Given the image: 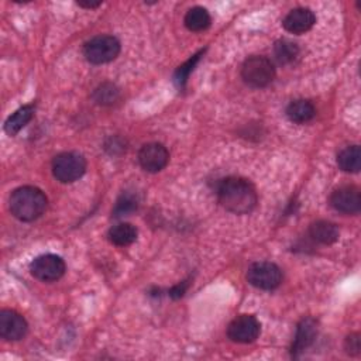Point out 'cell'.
Segmentation results:
<instances>
[{
    "label": "cell",
    "instance_id": "obj_1",
    "mask_svg": "<svg viewBox=\"0 0 361 361\" xmlns=\"http://www.w3.org/2000/svg\"><path fill=\"white\" fill-rule=\"evenodd\" d=\"M216 195L219 203L230 213L247 214L252 212L258 203L254 185L238 176H227L217 182Z\"/></svg>",
    "mask_w": 361,
    "mask_h": 361
},
{
    "label": "cell",
    "instance_id": "obj_2",
    "mask_svg": "<svg viewBox=\"0 0 361 361\" xmlns=\"http://www.w3.org/2000/svg\"><path fill=\"white\" fill-rule=\"evenodd\" d=\"M45 193L35 186H20L10 195V213L20 221H34L47 210Z\"/></svg>",
    "mask_w": 361,
    "mask_h": 361
},
{
    "label": "cell",
    "instance_id": "obj_3",
    "mask_svg": "<svg viewBox=\"0 0 361 361\" xmlns=\"http://www.w3.org/2000/svg\"><path fill=\"white\" fill-rule=\"evenodd\" d=\"M241 78L250 87H267L275 79L274 63L267 56L252 55L244 61L241 66Z\"/></svg>",
    "mask_w": 361,
    "mask_h": 361
},
{
    "label": "cell",
    "instance_id": "obj_4",
    "mask_svg": "<svg viewBox=\"0 0 361 361\" xmlns=\"http://www.w3.org/2000/svg\"><path fill=\"white\" fill-rule=\"evenodd\" d=\"M120 41L113 35H96L85 42L83 55L93 65H103L114 61L120 54Z\"/></svg>",
    "mask_w": 361,
    "mask_h": 361
},
{
    "label": "cell",
    "instance_id": "obj_5",
    "mask_svg": "<svg viewBox=\"0 0 361 361\" xmlns=\"http://www.w3.org/2000/svg\"><path fill=\"white\" fill-rule=\"evenodd\" d=\"M86 172V159L78 152H61L52 159V175L62 183H72Z\"/></svg>",
    "mask_w": 361,
    "mask_h": 361
},
{
    "label": "cell",
    "instance_id": "obj_6",
    "mask_svg": "<svg viewBox=\"0 0 361 361\" xmlns=\"http://www.w3.org/2000/svg\"><path fill=\"white\" fill-rule=\"evenodd\" d=\"M247 281L257 289L272 290L282 282L281 268L269 261L254 262L247 271Z\"/></svg>",
    "mask_w": 361,
    "mask_h": 361
},
{
    "label": "cell",
    "instance_id": "obj_7",
    "mask_svg": "<svg viewBox=\"0 0 361 361\" xmlns=\"http://www.w3.org/2000/svg\"><path fill=\"white\" fill-rule=\"evenodd\" d=\"M30 271L34 278L42 282H54L63 276L66 271L65 261L55 254H42L32 259Z\"/></svg>",
    "mask_w": 361,
    "mask_h": 361
},
{
    "label": "cell",
    "instance_id": "obj_8",
    "mask_svg": "<svg viewBox=\"0 0 361 361\" xmlns=\"http://www.w3.org/2000/svg\"><path fill=\"white\" fill-rule=\"evenodd\" d=\"M261 331V323L252 314L237 316L227 327V336L231 341L240 344H248L258 338Z\"/></svg>",
    "mask_w": 361,
    "mask_h": 361
},
{
    "label": "cell",
    "instance_id": "obj_9",
    "mask_svg": "<svg viewBox=\"0 0 361 361\" xmlns=\"http://www.w3.org/2000/svg\"><path fill=\"white\" fill-rule=\"evenodd\" d=\"M169 161L168 149L159 142L144 144L138 151V162L147 172L155 173L162 171Z\"/></svg>",
    "mask_w": 361,
    "mask_h": 361
},
{
    "label": "cell",
    "instance_id": "obj_10",
    "mask_svg": "<svg viewBox=\"0 0 361 361\" xmlns=\"http://www.w3.org/2000/svg\"><path fill=\"white\" fill-rule=\"evenodd\" d=\"M330 206L344 214H357L361 210V193L357 186H341L330 195Z\"/></svg>",
    "mask_w": 361,
    "mask_h": 361
},
{
    "label": "cell",
    "instance_id": "obj_11",
    "mask_svg": "<svg viewBox=\"0 0 361 361\" xmlns=\"http://www.w3.org/2000/svg\"><path fill=\"white\" fill-rule=\"evenodd\" d=\"M28 331L27 320L17 312L3 309L0 312V336L7 341L21 340Z\"/></svg>",
    "mask_w": 361,
    "mask_h": 361
},
{
    "label": "cell",
    "instance_id": "obj_12",
    "mask_svg": "<svg viewBox=\"0 0 361 361\" xmlns=\"http://www.w3.org/2000/svg\"><path fill=\"white\" fill-rule=\"evenodd\" d=\"M316 23V17L314 13L307 8V7H298L290 10L283 21L282 25L286 31L292 32V34H303L306 31H309Z\"/></svg>",
    "mask_w": 361,
    "mask_h": 361
},
{
    "label": "cell",
    "instance_id": "obj_13",
    "mask_svg": "<svg viewBox=\"0 0 361 361\" xmlns=\"http://www.w3.org/2000/svg\"><path fill=\"white\" fill-rule=\"evenodd\" d=\"M317 336V324L316 320L312 317H303L296 329L295 340L290 347L292 357H298L300 353H303L307 347H310Z\"/></svg>",
    "mask_w": 361,
    "mask_h": 361
},
{
    "label": "cell",
    "instance_id": "obj_14",
    "mask_svg": "<svg viewBox=\"0 0 361 361\" xmlns=\"http://www.w3.org/2000/svg\"><path fill=\"white\" fill-rule=\"evenodd\" d=\"M338 227L327 220H317L309 226L310 238L323 245L334 244L338 240Z\"/></svg>",
    "mask_w": 361,
    "mask_h": 361
},
{
    "label": "cell",
    "instance_id": "obj_15",
    "mask_svg": "<svg viewBox=\"0 0 361 361\" xmlns=\"http://www.w3.org/2000/svg\"><path fill=\"white\" fill-rule=\"evenodd\" d=\"M286 117L296 124H305L307 121H310L314 114H316V109L313 106L312 102L306 100V99H298V100H292L288 106H286Z\"/></svg>",
    "mask_w": 361,
    "mask_h": 361
},
{
    "label": "cell",
    "instance_id": "obj_16",
    "mask_svg": "<svg viewBox=\"0 0 361 361\" xmlns=\"http://www.w3.org/2000/svg\"><path fill=\"white\" fill-rule=\"evenodd\" d=\"M138 230L131 223H117L113 227H110L107 237L109 241L118 247H126L133 244L137 240Z\"/></svg>",
    "mask_w": 361,
    "mask_h": 361
},
{
    "label": "cell",
    "instance_id": "obj_17",
    "mask_svg": "<svg viewBox=\"0 0 361 361\" xmlns=\"http://www.w3.org/2000/svg\"><path fill=\"white\" fill-rule=\"evenodd\" d=\"M337 165L341 171L357 173L361 169V149L358 145H348L337 154Z\"/></svg>",
    "mask_w": 361,
    "mask_h": 361
},
{
    "label": "cell",
    "instance_id": "obj_18",
    "mask_svg": "<svg viewBox=\"0 0 361 361\" xmlns=\"http://www.w3.org/2000/svg\"><path fill=\"white\" fill-rule=\"evenodd\" d=\"M34 116V104H24L17 109L4 123V131L8 135H16L27 123L31 121Z\"/></svg>",
    "mask_w": 361,
    "mask_h": 361
},
{
    "label": "cell",
    "instance_id": "obj_19",
    "mask_svg": "<svg viewBox=\"0 0 361 361\" xmlns=\"http://www.w3.org/2000/svg\"><path fill=\"white\" fill-rule=\"evenodd\" d=\"M183 23L189 31L199 32V31H204L206 28H209V25L212 23V17L204 7L195 6V7L189 8L188 13L185 14Z\"/></svg>",
    "mask_w": 361,
    "mask_h": 361
},
{
    "label": "cell",
    "instance_id": "obj_20",
    "mask_svg": "<svg viewBox=\"0 0 361 361\" xmlns=\"http://www.w3.org/2000/svg\"><path fill=\"white\" fill-rule=\"evenodd\" d=\"M274 56L281 65H289L299 56V47L296 42L281 38L274 44Z\"/></svg>",
    "mask_w": 361,
    "mask_h": 361
},
{
    "label": "cell",
    "instance_id": "obj_21",
    "mask_svg": "<svg viewBox=\"0 0 361 361\" xmlns=\"http://www.w3.org/2000/svg\"><path fill=\"white\" fill-rule=\"evenodd\" d=\"M138 206H140V200L135 193H133L130 190L123 192L113 207V217L118 219V217L130 216L131 213H134L138 209Z\"/></svg>",
    "mask_w": 361,
    "mask_h": 361
},
{
    "label": "cell",
    "instance_id": "obj_22",
    "mask_svg": "<svg viewBox=\"0 0 361 361\" xmlns=\"http://www.w3.org/2000/svg\"><path fill=\"white\" fill-rule=\"evenodd\" d=\"M120 97L118 89L113 83H102L93 92V100L102 106H110Z\"/></svg>",
    "mask_w": 361,
    "mask_h": 361
},
{
    "label": "cell",
    "instance_id": "obj_23",
    "mask_svg": "<svg viewBox=\"0 0 361 361\" xmlns=\"http://www.w3.org/2000/svg\"><path fill=\"white\" fill-rule=\"evenodd\" d=\"M203 55V51H199L197 54L192 55L183 65H180L176 72H175V83L179 86V87H185L188 79H189V75L190 72L195 69L196 63L199 62L200 56Z\"/></svg>",
    "mask_w": 361,
    "mask_h": 361
},
{
    "label": "cell",
    "instance_id": "obj_24",
    "mask_svg": "<svg viewBox=\"0 0 361 361\" xmlns=\"http://www.w3.org/2000/svg\"><path fill=\"white\" fill-rule=\"evenodd\" d=\"M344 348L350 355H358L361 351V341L358 333H351L344 341Z\"/></svg>",
    "mask_w": 361,
    "mask_h": 361
},
{
    "label": "cell",
    "instance_id": "obj_25",
    "mask_svg": "<svg viewBox=\"0 0 361 361\" xmlns=\"http://www.w3.org/2000/svg\"><path fill=\"white\" fill-rule=\"evenodd\" d=\"M188 288H189V279L182 281V282L173 285V286L168 290V293H169V296H171L172 299H179V298H182V296L186 293Z\"/></svg>",
    "mask_w": 361,
    "mask_h": 361
},
{
    "label": "cell",
    "instance_id": "obj_26",
    "mask_svg": "<svg viewBox=\"0 0 361 361\" xmlns=\"http://www.w3.org/2000/svg\"><path fill=\"white\" fill-rule=\"evenodd\" d=\"M79 7H83V8H97L100 4H102V1H78L76 3Z\"/></svg>",
    "mask_w": 361,
    "mask_h": 361
}]
</instances>
